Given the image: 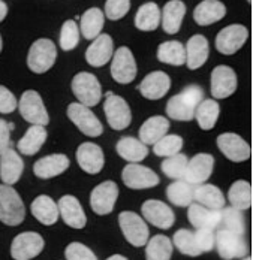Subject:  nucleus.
<instances>
[{"instance_id": "nucleus-1", "label": "nucleus", "mask_w": 262, "mask_h": 260, "mask_svg": "<svg viewBox=\"0 0 262 260\" xmlns=\"http://www.w3.org/2000/svg\"><path fill=\"white\" fill-rule=\"evenodd\" d=\"M204 100V91L200 85H187L176 96H172L166 103L168 119L177 121H192L195 119L196 108Z\"/></svg>"}, {"instance_id": "nucleus-2", "label": "nucleus", "mask_w": 262, "mask_h": 260, "mask_svg": "<svg viewBox=\"0 0 262 260\" xmlns=\"http://www.w3.org/2000/svg\"><path fill=\"white\" fill-rule=\"evenodd\" d=\"M26 208L12 185L0 184V221L6 226H18L24 221Z\"/></svg>"}, {"instance_id": "nucleus-3", "label": "nucleus", "mask_w": 262, "mask_h": 260, "mask_svg": "<svg viewBox=\"0 0 262 260\" xmlns=\"http://www.w3.org/2000/svg\"><path fill=\"white\" fill-rule=\"evenodd\" d=\"M57 59V48L54 42L50 39L35 40L27 54V66L33 74H45L48 72Z\"/></svg>"}, {"instance_id": "nucleus-4", "label": "nucleus", "mask_w": 262, "mask_h": 260, "mask_svg": "<svg viewBox=\"0 0 262 260\" xmlns=\"http://www.w3.org/2000/svg\"><path fill=\"white\" fill-rule=\"evenodd\" d=\"M71 88L78 102L89 108L96 106L102 99L101 82L90 72L77 74L71 82Z\"/></svg>"}, {"instance_id": "nucleus-5", "label": "nucleus", "mask_w": 262, "mask_h": 260, "mask_svg": "<svg viewBox=\"0 0 262 260\" xmlns=\"http://www.w3.org/2000/svg\"><path fill=\"white\" fill-rule=\"evenodd\" d=\"M68 119L72 121L81 133L89 138H98L103 133V126L93 111L80 102H74L68 106Z\"/></svg>"}, {"instance_id": "nucleus-6", "label": "nucleus", "mask_w": 262, "mask_h": 260, "mask_svg": "<svg viewBox=\"0 0 262 260\" xmlns=\"http://www.w3.org/2000/svg\"><path fill=\"white\" fill-rule=\"evenodd\" d=\"M119 226L123 237L134 247H144L148 242V227L140 214L132 211H123L119 214Z\"/></svg>"}, {"instance_id": "nucleus-7", "label": "nucleus", "mask_w": 262, "mask_h": 260, "mask_svg": "<svg viewBox=\"0 0 262 260\" xmlns=\"http://www.w3.org/2000/svg\"><path fill=\"white\" fill-rule=\"evenodd\" d=\"M103 112H105V117H106L110 127L114 130L127 129L132 121V112H130L127 102L120 96L114 94L113 91H108L105 94Z\"/></svg>"}, {"instance_id": "nucleus-8", "label": "nucleus", "mask_w": 262, "mask_h": 260, "mask_svg": "<svg viewBox=\"0 0 262 260\" xmlns=\"http://www.w3.org/2000/svg\"><path fill=\"white\" fill-rule=\"evenodd\" d=\"M18 111L21 117L30 124L47 126L50 123V115L47 112L43 100L35 90H27L21 94L18 100Z\"/></svg>"}, {"instance_id": "nucleus-9", "label": "nucleus", "mask_w": 262, "mask_h": 260, "mask_svg": "<svg viewBox=\"0 0 262 260\" xmlns=\"http://www.w3.org/2000/svg\"><path fill=\"white\" fill-rule=\"evenodd\" d=\"M121 180L126 187L132 190L153 188L159 184V177L150 168H145L140 163H129L121 171Z\"/></svg>"}, {"instance_id": "nucleus-10", "label": "nucleus", "mask_w": 262, "mask_h": 260, "mask_svg": "<svg viewBox=\"0 0 262 260\" xmlns=\"http://www.w3.org/2000/svg\"><path fill=\"white\" fill-rule=\"evenodd\" d=\"M216 248L223 260L243 259L247 256L249 248L243 238V235H237L226 229H217L216 232Z\"/></svg>"}, {"instance_id": "nucleus-11", "label": "nucleus", "mask_w": 262, "mask_h": 260, "mask_svg": "<svg viewBox=\"0 0 262 260\" xmlns=\"http://www.w3.org/2000/svg\"><path fill=\"white\" fill-rule=\"evenodd\" d=\"M119 198V187L114 181H103L90 193V206L95 214L108 216L113 212Z\"/></svg>"}, {"instance_id": "nucleus-12", "label": "nucleus", "mask_w": 262, "mask_h": 260, "mask_svg": "<svg viewBox=\"0 0 262 260\" xmlns=\"http://www.w3.org/2000/svg\"><path fill=\"white\" fill-rule=\"evenodd\" d=\"M137 63L127 46H120L111 60V77L119 84H130L137 77Z\"/></svg>"}, {"instance_id": "nucleus-13", "label": "nucleus", "mask_w": 262, "mask_h": 260, "mask_svg": "<svg viewBox=\"0 0 262 260\" xmlns=\"http://www.w3.org/2000/svg\"><path fill=\"white\" fill-rule=\"evenodd\" d=\"M43 238L36 232H23L11 244V257L14 260H32L43 250Z\"/></svg>"}, {"instance_id": "nucleus-14", "label": "nucleus", "mask_w": 262, "mask_h": 260, "mask_svg": "<svg viewBox=\"0 0 262 260\" xmlns=\"http://www.w3.org/2000/svg\"><path fill=\"white\" fill-rule=\"evenodd\" d=\"M249 38V30L242 24H231L222 29L216 36V50L225 56L235 54L246 43Z\"/></svg>"}, {"instance_id": "nucleus-15", "label": "nucleus", "mask_w": 262, "mask_h": 260, "mask_svg": "<svg viewBox=\"0 0 262 260\" xmlns=\"http://www.w3.org/2000/svg\"><path fill=\"white\" fill-rule=\"evenodd\" d=\"M141 214L147 223H150L155 227L163 229V230L172 227V224L176 221L174 211L169 208V205L156 199L145 200L141 205Z\"/></svg>"}, {"instance_id": "nucleus-16", "label": "nucleus", "mask_w": 262, "mask_h": 260, "mask_svg": "<svg viewBox=\"0 0 262 260\" xmlns=\"http://www.w3.org/2000/svg\"><path fill=\"white\" fill-rule=\"evenodd\" d=\"M210 88L214 99H226L237 90V75L229 66H216L211 72Z\"/></svg>"}, {"instance_id": "nucleus-17", "label": "nucleus", "mask_w": 262, "mask_h": 260, "mask_svg": "<svg viewBox=\"0 0 262 260\" xmlns=\"http://www.w3.org/2000/svg\"><path fill=\"white\" fill-rule=\"evenodd\" d=\"M216 142L223 156L231 161L240 163L250 159V145L237 133H222L217 136Z\"/></svg>"}, {"instance_id": "nucleus-18", "label": "nucleus", "mask_w": 262, "mask_h": 260, "mask_svg": "<svg viewBox=\"0 0 262 260\" xmlns=\"http://www.w3.org/2000/svg\"><path fill=\"white\" fill-rule=\"evenodd\" d=\"M214 169V157L207 153H200L193 156L186 168V175L184 180L190 182L192 185H201L205 184L213 174Z\"/></svg>"}, {"instance_id": "nucleus-19", "label": "nucleus", "mask_w": 262, "mask_h": 260, "mask_svg": "<svg viewBox=\"0 0 262 260\" xmlns=\"http://www.w3.org/2000/svg\"><path fill=\"white\" fill-rule=\"evenodd\" d=\"M77 161L80 168L90 175H96L103 169L105 157L99 145L93 142H84L77 150Z\"/></svg>"}, {"instance_id": "nucleus-20", "label": "nucleus", "mask_w": 262, "mask_h": 260, "mask_svg": "<svg viewBox=\"0 0 262 260\" xmlns=\"http://www.w3.org/2000/svg\"><path fill=\"white\" fill-rule=\"evenodd\" d=\"M187 219H189V223L196 229L217 230L221 229V223H222V209L221 211L210 209V208L202 206L198 202H193L187 208Z\"/></svg>"}, {"instance_id": "nucleus-21", "label": "nucleus", "mask_w": 262, "mask_h": 260, "mask_svg": "<svg viewBox=\"0 0 262 260\" xmlns=\"http://www.w3.org/2000/svg\"><path fill=\"white\" fill-rule=\"evenodd\" d=\"M59 203V211H60L61 220L64 221L66 226L72 229H84L87 224L85 212L81 206L80 200L72 195H64L61 196Z\"/></svg>"}, {"instance_id": "nucleus-22", "label": "nucleus", "mask_w": 262, "mask_h": 260, "mask_svg": "<svg viewBox=\"0 0 262 260\" xmlns=\"http://www.w3.org/2000/svg\"><path fill=\"white\" fill-rule=\"evenodd\" d=\"M24 171V161L21 156L11 147L0 156V180L6 185L18 182Z\"/></svg>"}, {"instance_id": "nucleus-23", "label": "nucleus", "mask_w": 262, "mask_h": 260, "mask_svg": "<svg viewBox=\"0 0 262 260\" xmlns=\"http://www.w3.org/2000/svg\"><path fill=\"white\" fill-rule=\"evenodd\" d=\"M169 88H171V78L168 74L162 70L148 74L138 87L140 93L148 100L162 99L169 91Z\"/></svg>"}, {"instance_id": "nucleus-24", "label": "nucleus", "mask_w": 262, "mask_h": 260, "mask_svg": "<svg viewBox=\"0 0 262 260\" xmlns=\"http://www.w3.org/2000/svg\"><path fill=\"white\" fill-rule=\"evenodd\" d=\"M71 161L64 154H50L45 156L33 164V174L40 180H50L61 175L68 171Z\"/></svg>"}, {"instance_id": "nucleus-25", "label": "nucleus", "mask_w": 262, "mask_h": 260, "mask_svg": "<svg viewBox=\"0 0 262 260\" xmlns=\"http://www.w3.org/2000/svg\"><path fill=\"white\" fill-rule=\"evenodd\" d=\"M113 56H114V45L110 35H99L85 51V60L93 67H101L106 64L110 59L113 60Z\"/></svg>"}, {"instance_id": "nucleus-26", "label": "nucleus", "mask_w": 262, "mask_h": 260, "mask_svg": "<svg viewBox=\"0 0 262 260\" xmlns=\"http://www.w3.org/2000/svg\"><path fill=\"white\" fill-rule=\"evenodd\" d=\"M30 211H32V216L39 223H42L43 226L56 224L59 217H60L59 203L54 202L47 195H40L33 200L32 205H30Z\"/></svg>"}, {"instance_id": "nucleus-27", "label": "nucleus", "mask_w": 262, "mask_h": 260, "mask_svg": "<svg viewBox=\"0 0 262 260\" xmlns=\"http://www.w3.org/2000/svg\"><path fill=\"white\" fill-rule=\"evenodd\" d=\"M210 46L208 40L202 35H193L186 43V64L190 70L200 69L208 60Z\"/></svg>"}, {"instance_id": "nucleus-28", "label": "nucleus", "mask_w": 262, "mask_h": 260, "mask_svg": "<svg viewBox=\"0 0 262 260\" xmlns=\"http://www.w3.org/2000/svg\"><path fill=\"white\" fill-rule=\"evenodd\" d=\"M186 15V5L182 0H169L162 9V27L168 35H176Z\"/></svg>"}, {"instance_id": "nucleus-29", "label": "nucleus", "mask_w": 262, "mask_h": 260, "mask_svg": "<svg viewBox=\"0 0 262 260\" xmlns=\"http://www.w3.org/2000/svg\"><path fill=\"white\" fill-rule=\"evenodd\" d=\"M226 15V6L219 0H202L193 11V20L200 26H210Z\"/></svg>"}, {"instance_id": "nucleus-30", "label": "nucleus", "mask_w": 262, "mask_h": 260, "mask_svg": "<svg viewBox=\"0 0 262 260\" xmlns=\"http://www.w3.org/2000/svg\"><path fill=\"white\" fill-rule=\"evenodd\" d=\"M48 138V132L45 129V126H35L32 124L27 132L24 133V136L18 140L17 148L20 151V154L24 156H35L36 153H39L42 145L45 144V140Z\"/></svg>"}, {"instance_id": "nucleus-31", "label": "nucleus", "mask_w": 262, "mask_h": 260, "mask_svg": "<svg viewBox=\"0 0 262 260\" xmlns=\"http://www.w3.org/2000/svg\"><path fill=\"white\" fill-rule=\"evenodd\" d=\"M168 130H169V120L162 115H155L142 123V126L140 127V139L145 145H155L165 135H168Z\"/></svg>"}, {"instance_id": "nucleus-32", "label": "nucleus", "mask_w": 262, "mask_h": 260, "mask_svg": "<svg viewBox=\"0 0 262 260\" xmlns=\"http://www.w3.org/2000/svg\"><path fill=\"white\" fill-rule=\"evenodd\" d=\"M117 154L121 159H124L129 163H141L148 156V148L147 145L141 142V139L132 138V136H124L117 142Z\"/></svg>"}, {"instance_id": "nucleus-33", "label": "nucleus", "mask_w": 262, "mask_h": 260, "mask_svg": "<svg viewBox=\"0 0 262 260\" xmlns=\"http://www.w3.org/2000/svg\"><path fill=\"white\" fill-rule=\"evenodd\" d=\"M168 200L180 208H189L195 200V185L186 180H177L166 187Z\"/></svg>"}, {"instance_id": "nucleus-34", "label": "nucleus", "mask_w": 262, "mask_h": 260, "mask_svg": "<svg viewBox=\"0 0 262 260\" xmlns=\"http://www.w3.org/2000/svg\"><path fill=\"white\" fill-rule=\"evenodd\" d=\"M162 22V11L158 3L147 2L140 6L135 15V27L142 32H153Z\"/></svg>"}, {"instance_id": "nucleus-35", "label": "nucleus", "mask_w": 262, "mask_h": 260, "mask_svg": "<svg viewBox=\"0 0 262 260\" xmlns=\"http://www.w3.org/2000/svg\"><path fill=\"white\" fill-rule=\"evenodd\" d=\"M105 22V14L99 8H90L87 9L80 20L81 35L89 40H95L101 35Z\"/></svg>"}, {"instance_id": "nucleus-36", "label": "nucleus", "mask_w": 262, "mask_h": 260, "mask_svg": "<svg viewBox=\"0 0 262 260\" xmlns=\"http://www.w3.org/2000/svg\"><path fill=\"white\" fill-rule=\"evenodd\" d=\"M195 202L210 209L221 211L225 208V196L222 190L213 184H201L195 185Z\"/></svg>"}, {"instance_id": "nucleus-37", "label": "nucleus", "mask_w": 262, "mask_h": 260, "mask_svg": "<svg viewBox=\"0 0 262 260\" xmlns=\"http://www.w3.org/2000/svg\"><path fill=\"white\" fill-rule=\"evenodd\" d=\"M158 59L165 64L182 66L186 63V45L179 40H168L159 45Z\"/></svg>"}, {"instance_id": "nucleus-38", "label": "nucleus", "mask_w": 262, "mask_h": 260, "mask_svg": "<svg viewBox=\"0 0 262 260\" xmlns=\"http://www.w3.org/2000/svg\"><path fill=\"white\" fill-rule=\"evenodd\" d=\"M228 199L231 206L246 211L252 206V185L244 180L235 181L228 192Z\"/></svg>"}, {"instance_id": "nucleus-39", "label": "nucleus", "mask_w": 262, "mask_h": 260, "mask_svg": "<svg viewBox=\"0 0 262 260\" xmlns=\"http://www.w3.org/2000/svg\"><path fill=\"white\" fill-rule=\"evenodd\" d=\"M219 114H221L219 103L214 99H205L196 108L195 120L198 121V126L202 130H211L217 123Z\"/></svg>"}, {"instance_id": "nucleus-40", "label": "nucleus", "mask_w": 262, "mask_h": 260, "mask_svg": "<svg viewBox=\"0 0 262 260\" xmlns=\"http://www.w3.org/2000/svg\"><path fill=\"white\" fill-rule=\"evenodd\" d=\"M174 244L165 235H156L150 238L145 245L147 260H171Z\"/></svg>"}, {"instance_id": "nucleus-41", "label": "nucleus", "mask_w": 262, "mask_h": 260, "mask_svg": "<svg viewBox=\"0 0 262 260\" xmlns=\"http://www.w3.org/2000/svg\"><path fill=\"white\" fill-rule=\"evenodd\" d=\"M172 244L182 254H186L189 257H198L202 254L195 238V233L189 229L177 230L172 237Z\"/></svg>"}, {"instance_id": "nucleus-42", "label": "nucleus", "mask_w": 262, "mask_h": 260, "mask_svg": "<svg viewBox=\"0 0 262 260\" xmlns=\"http://www.w3.org/2000/svg\"><path fill=\"white\" fill-rule=\"evenodd\" d=\"M187 163H189V159L182 153H179L176 156H171V157H165V160L162 161L161 164L162 172L168 178H172L174 181L184 180Z\"/></svg>"}, {"instance_id": "nucleus-43", "label": "nucleus", "mask_w": 262, "mask_h": 260, "mask_svg": "<svg viewBox=\"0 0 262 260\" xmlns=\"http://www.w3.org/2000/svg\"><path fill=\"white\" fill-rule=\"evenodd\" d=\"M183 138L179 135H165L153 145V153L159 157H171L182 153Z\"/></svg>"}, {"instance_id": "nucleus-44", "label": "nucleus", "mask_w": 262, "mask_h": 260, "mask_svg": "<svg viewBox=\"0 0 262 260\" xmlns=\"http://www.w3.org/2000/svg\"><path fill=\"white\" fill-rule=\"evenodd\" d=\"M221 229H226V230L234 232L237 235H244L246 224H244V217H243L242 211L234 208V206L223 208Z\"/></svg>"}, {"instance_id": "nucleus-45", "label": "nucleus", "mask_w": 262, "mask_h": 260, "mask_svg": "<svg viewBox=\"0 0 262 260\" xmlns=\"http://www.w3.org/2000/svg\"><path fill=\"white\" fill-rule=\"evenodd\" d=\"M80 27L77 26V22L74 20H68L63 22L60 30V38L59 43L63 51H72L74 48H77L78 42H80Z\"/></svg>"}, {"instance_id": "nucleus-46", "label": "nucleus", "mask_w": 262, "mask_h": 260, "mask_svg": "<svg viewBox=\"0 0 262 260\" xmlns=\"http://www.w3.org/2000/svg\"><path fill=\"white\" fill-rule=\"evenodd\" d=\"M130 9V0H106L105 17L111 21L121 20Z\"/></svg>"}, {"instance_id": "nucleus-47", "label": "nucleus", "mask_w": 262, "mask_h": 260, "mask_svg": "<svg viewBox=\"0 0 262 260\" xmlns=\"http://www.w3.org/2000/svg\"><path fill=\"white\" fill-rule=\"evenodd\" d=\"M66 260H98L96 254L81 242H71L64 250Z\"/></svg>"}, {"instance_id": "nucleus-48", "label": "nucleus", "mask_w": 262, "mask_h": 260, "mask_svg": "<svg viewBox=\"0 0 262 260\" xmlns=\"http://www.w3.org/2000/svg\"><path fill=\"white\" fill-rule=\"evenodd\" d=\"M195 238L202 253H208L216 247V230L213 229H196Z\"/></svg>"}, {"instance_id": "nucleus-49", "label": "nucleus", "mask_w": 262, "mask_h": 260, "mask_svg": "<svg viewBox=\"0 0 262 260\" xmlns=\"http://www.w3.org/2000/svg\"><path fill=\"white\" fill-rule=\"evenodd\" d=\"M18 108V102L14 93L5 85H0V114H11Z\"/></svg>"}, {"instance_id": "nucleus-50", "label": "nucleus", "mask_w": 262, "mask_h": 260, "mask_svg": "<svg viewBox=\"0 0 262 260\" xmlns=\"http://www.w3.org/2000/svg\"><path fill=\"white\" fill-rule=\"evenodd\" d=\"M11 148V127L9 123L0 119V156Z\"/></svg>"}, {"instance_id": "nucleus-51", "label": "nucleus", "mask_w": 262, "mask_h": 260, "mask_svg": "<svg viewBox=\"0 0 262 260\" xmlns=\"http://www.w3.org/2000/svg\"><path fill=\"white\" fill-rule=\"evenodd\" d=\"M6 15H8V5L3 0H0V22L6 18Z\"/></svg>"}, {"instance_id": "nucleus-52", "label": "nucleus", "mask_w": 262, "mask_h": 260, "mask_svg": "<svg viewBox=\"0 0 262 260\" xmlns=\"http://www.w3.org/2000/svg\"><path fill=\"white\" fill-rule=\"evenodd\" d=\"M106 260H127L124 256H121V254H114V256H111V257H108Z\"/></svg>"}, {"instance_id": "nucleus-53", "label": "nucleus", "mask_w": 262, "mask_h": 260, "mask_svg": "<svg viewBox=\"0 0 262 260\" xmlns=\"http://www.w3.org/2000/svg\"><path fill=\"white\" fill-rule=\"evenodd\" d=\"M2 48H3V42H2V36H0V53H2Z\"/></svg>"}, {"instance_id": "nucleus-54", "label": "nucleus", "mask_w": 262, "mask_h": 260, "mask_svg": "<svg viewBox=\"0 0 262 260\" xmlns=\"http://www.w3.org/2000/svg\"><path fill=\"white\" fill-rule=\"evenodd\" d=\"M240 260H252V257H250V256H246V257H243V259Z\"/></svg>"}, {"instance_id": "nucleus-55", "label": "nucleus", "mask_w": 262, "mask_h": 260, "mask_svg": "<svg viewBox=\"0 0 262 260\" xmlns=\"http://www.w3.org/2000/svg\"><path fill=\"white\" fill-rule=\"evenodd\" d=\"M247 2H249V3H250V2H252V0H247Z\"/></svg>"}]
</instances>
